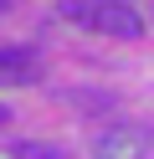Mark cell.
Here are the masks:
<instances>
[{
  "label": "cell",
  "mask_w": 154,
  "mask_h": 159,
  "mask_svg": "<svg viewBox=\"0 0 154 159\" xmlns=\"http://www.w3.org/2000/svg\"><path fill=\"white\" fill-rule=\"evenodd\" d=\"M62 16H67V21L92 26V31H103V36H118V41L144 36V16L133 11L128 0H67Z\"/></svg>",
  "instance_id": "obj_1"
},
{
  "label": "cell",
  "mask_w": 154,
  "mask_h": 159,
  "mask_svg": "<svg viewBox=\"0 0 154 159\" xmlns=\"http://www.w3.org/2000/svg\"><path fill=\"white\" fill-rule=\"evenodd\" d=\"M149 144H154L149 128L118 123V128H108V134L92 139V159H149Z\"/></svg>",
  "instance_id": "obj_2"
},
{
  "label": "cell",
  "mask_w": 154,
  "mask_h": 159,
  "mask_svg": "<svg viewBox=\"0 0 154 159\" xmlns=\"http://www.w3.org/2000/svg\"><path fill=\"white\" fill-rule=\"evenodd\" d=\"M36 77V62H31V52H16V46H5L0 52V82H31Z\"/></svg>",
  "instance_id": "obj_3"
},
{
  "label": "cell",
  "mask_w": 154,
  "mask_h": 159,
  "mask_svg": "<svg viewBox=\"0 0 154 159\" xmlns=\"http://www.w3.org/2000/svg\"><path fill=\"white\" fill-rule=\"evenodd\" d=\"M10 154H16V159H62V154H57L51 144H16Z\"/></svg>",
  "instance_id": "obj_4"
},
{
  "label": "cell",
  "mask_w": 154,
  "mask_h": 159,
  "mask_svg": "<svg viewBox=\"0 0 154 159\" xmlns=\"http://www.w3.org/2000/svg\"><path fill=\"white\" fill-rule=\"evenodd\" d=\"M0 123H10V108H5V103H0Z\"/></svg>",
  "instance_id": "obj_5"
},
{
  "label": "cell",
  "mask_w": 154,
  "mask_h": 159,
  "mask_svg": "<svg viewBox=\"0 0 154 159\" xmlns=\"http://www.w3.org/2000/svg\"><path fill=\"white\" fill-rule=\"evenodd\" d=\"M5 11H10V0H0V16H5Z\"/></svg>",
  "instance_id": "obj_6"
}]
</instances>
